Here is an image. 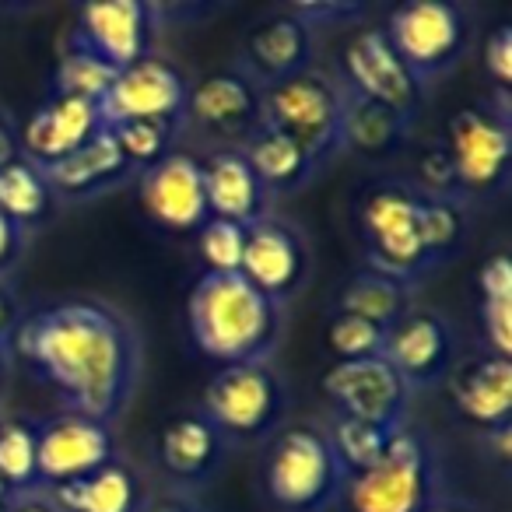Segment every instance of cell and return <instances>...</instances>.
Masks as SVG:
<instances>
[{"label":"cell","instance_id":"48","mask_svg":"<svg viewBox=\"0 0 512 512\" xmlns=\"http://www.w3.org/2000/svg\"><path fill=\"white\" fill-rule=\"evenodd\" d=\"M8 355H11V348H0V376H4V369H8Z\"/></svg>","mask_w":512,"mask_h":512},{"label":"cell","instance_id":"37","mask_svg":"<svg viewBox=\"0 0 512 512\" xmlns=\"http://www.w3.org/2000/svg\"><path fill=\"white\" fill-rule=\"evenodd\" d=\"M414 190L421 197H435V200H460V186H456V172L449 162L446 148L439 144H428L421 148L418 162H414ZM463 204V200H460Z\"/></svg>","mask_w":512,"mask_h":512},{"label":"cell","instance_id":"14","mask_svg":"<svg viewBox=\"0 0 512 512\" xmlns=\"http://www.w3.org/2000/svg\"><path fill=\"white\" fill-rule=\"evenodd\" d=\"M162 8L144 0H106V4H81L74 15V29L67 32V43L95 53L109 67L137 64L151 57V46L158 36Z\"/></svg>","mask_w":512,"mask_h":512},{"label":"cell","instance_id":"24","mask_svg":"<svg viewBox=\"0 0 512 512\" xmlns=\"http://www.w3.org/2000/svg\"><path fill=\"white\" fill-rule=\"evenodd\" d=\"M46 183L53 186L60 204H81V200H95L109 190L134 183L137 172L127 165V158L120 155L109 127L102 134H95L85 148H78L74 155H67L64 162L50 165Z\"/></svg>","mask_w":512,"mask_h":512},{"label":"cell","instance_id":"21","mask_svg":"<svg viewBox=\"0 0 512 512\" xmlns=\"http://www.w3.org/2000/svg\"><path fill=\"white\" fill-rule=\"evenodd\" d=\"M102 130H106V123H102L99 102L74 99V95H53L18 130V155L29 158L39 169H50V165L64 162L78 148H85Z\"/></svg>","mask_w":512,"mask_h":512},{"label":"cell","instance_id":"46","mask_svg":"<svg viewBox=\"0 0 512 512\" xmlns=\"http://www.w3.org/2000/svg\"><path fill=\"white\" fill-rule=\"evenodd\" d=\"M428 512H481L474 502H467V498H449V495H442L439 502L432 505Z\"/></svg>","mask_w":512,"mask_h":512},{"label":"cell","instance_id":"26","mask_svg":"<svg viewBox=\"0 0 512 512\" xmlns=\"http://www.w3.org/2000/svg\"><path fill=\"white\" fill-rule=\"evenodd\" d=\"M414 292L404 281L390 278V274L376 271V267L362 264L355 274L341 281V288L334 292V309L330 313H348L358 320H369L376 327L390 330L397 320H404L411 313Z\"/></svg>","mask_w":512,"mask_h":512},{"label":"cell","instance_id":"11","mask_svg":"<svg viewBox=\"0 0 512 512\" xmlns=\"http://www.w3.org/2000/svg\"><path fill=\"white\" fill-rule=\"evenodd\" d=\"M186 134H200L214 148H242L264 127V88L239 64H228L190 85Z\"/></svg>","mask_w":512,"mask_h":512},{"label":"cell","instance_id":"6","mask_svg":"<svg viewBox=\"0 0 512 512\" xmlns=\"http://www.w3.org/2000/svg\"><path fill=\"white\" fill-rule=\"evenodd\" d=\"M264 127L299 144L323 172L344 151V88L337 74L309 67L299 78L264 88Z\"/></svg>","mask_w":512,"mask_h":512},{"label":"cell","instance_id":"7","mask_svg":"<svg viewBox=\"0 0 512 512\" xmlns=\"http://www.w3.org/2000/svg\"><path fill=\"white\" fill-rule=\"evenodd\" d=\"M449 162L456 172L460 200H491L505 193L512 172V120L509 95H495L449 116L442 134Z\"/></svg>","mask_w":512,"mask_h":512},{"label":"cell","instance_id":"13","mask_svg":"<svg viewBox=\"0 0 512 512\" xmlns=\"http://www.w3.org/2000/svg\"><path fill=\"white\" fill-rule=\"evenodd\" d=\"M323 393H327L330 414L372 421L383 428H404L411 421L414 393L386 358L334 362L323 372Z\"/></svg>","mask_w":512,"mask_h":512},{"label":"cell","instance_id":"31","mask_svg":"<svg viewBox=\"0 0 512 512\" xmlns=\"http://www.w3.org/2000/svg\"><path fill=\"white\" fill-rule=\"evenodd\" d=\"M323 432L327 442L334 449L337 463L344 467V474H362L369 470L379 456L386 453L390 439L400 428H383L372 425V421H358V418H344V414H330V421H323Z\"/></svg>","mask_w":512,"mask_h":512},{"label":"cell","instance_id":"19","mask_svg":"<svg viewBox=\"0 0 512 512\" xmlns=\"http://www.w3.org/2000/svg\"><path fill=\"white\" fill-rule=\"evenodd\" d=\"M137 204L165 232L193 235L207 221L204 169L190 151H172L158 165L137 176Z\"/></svg>","mask_w":512,"mask_h":512},{"label":"cell","instance_id":"50","mask_svg":"<svg viewBox=\"0 0 512 512\" xmlns=\"http://www.w3.org/2000/svg\"><path fill=\"white\" fill-rule=\"evenodd\" d=\"M0 425H4V418H0Z\"/></svg>","mask_w":512,"mask_h":512},{"label":"cell","instance_id":"49","mask_svg":"<svg viewBox=\"0 0 512 512\" xmlns=\"http://www.w3.org/2000/svg\"><path fill=\"white\" fill-rule=\"evenodd\" d=\"M11 505V502H8ZM8 505H0V512H8Z\"/></svg>","mask_w":512,"mask_h":512},{"label":"cell","instance_id":"2","mask_svg":"<svg viewBox=\"0 0 512 512\" xmlns=\"http://www.w3.org/2000/svg\"><path fill=\"white\" fill-rule=\"evenodd\" d=\"M193 348L225 365L271 362L288 327V309L256 292L242 274H200L186 299Z\"/></svg>","mask_w":512,"mask_h":512},{"label":"cell","instance_id":"18","mask_svg":"<svg viewBox=\"0 0 512 512\" xmlns=\"http://www.w3.org/2000/svg\"><path fill=\"white\" fill-rule=\"evenodd\" d=\"M186 99H190V78L179 71V64L151 53L116 74L99 109L106 127L127 120H183Z\"/></svg>","mask_w":512,"mask_h":512},{"label":"cell","instance_id":"3","mask_svg":"<svg viewBox=\"0 0 512 512\" xmlns=\"http://www.w3.org/2000/svg\"><path fill=\"white\" fill-rule=\"evenodd\" d=\"M344 467L323 432V421H285L264 442L260 488L274 512H330L341 502Z\"/></svg>","mask_w":512,"mask_h":512},{"label":"cell","instance_id":"42","mask_svg":"<svg viewBox=\"0 0 512 512\" xmlns=\"http://www.w3.org/2000/svg\"><path fill=\"white\" fill-rule=\"evenodd\" d=\"M25 242H29V235L0 214V281H8V274L22 264Z\"/></svg>","mask_w":512,"mask_h":512},{"label":"cell","instance_id":"22","mask_svg":"<svg viewBox=\"0 0 512 512\" xmlns=\"http://www.w3.org/2000/svg\"><path fill=\"white\" fill-rule=\"evenodd\" d=\"M442 386L456 418H463L470 428L484 435L512 428V358L484 351L470 362H456Z\"/></svg>","mask_w":512,"mask_h":512},{"label":"cell","instance_id":"12","mask_svg":"<svg viewBox=\"0 0 512 512\" xmlns=\"http://www.w3.org/2000/svg\"><path fill=\"white\" fill-rule=\"evenodd\" d=\"M120 456L116 428L74 411H60L39 421L36 432V470L39 491L81 481Z\"/></svg>","mask_w":512,"mask_h":512},{"label":"cell","instance_id":"29","mask_svg":"<svg viewBox=\"0 0 512 512\" xmlns=\"http://www.w3.org/2000/svg\"><path fill=\"white\" fill-rule=\"evenodd\" d=\"M411 130L414 123L393 109L344 92V151H355L369 162H383L404 148Z\"/></svg>","mask_w":512,"mask_h":512},{"label":"cell","instance_id":"28","mask_svg":"<svg viewBox=\"0 0 512 512\" xmlns=\"http://www.w3.org/2000/svg\"><path fill=\"white\" fill-rule=\"evenodd\" d=\"M60 200L53 186L46 183V172L32 165L29 158H11L0 165V214L18 225L25 235L39 232L53 221Z\"/></svg>","mask_w":512,"mask_h":512},{"label":"cell","instance_id":"25","mask_svg":"<svg viewBox=\"0 0 512 512\" xmlns=\"http://www.w3.org/2000/svg\"><path fill=\"white\" fill-rule=\"evenodd\" d=\"M148 495L151 488L144 470L123 453L102 470L81 477V481L46 491L57 512H137Z\"/></svg>","mask_w":512,"mask_h":512},{"label":"cell","instance_id":"36","mask_svg":"<svg viewBox=\"0 0 512 512\" xmlns=\"http://www.w3.org/2000/svg\"><path fill=\"white\" fill-rule=\"evenodd\" d=\"M193 235H197V253L200 264H204V274H239L242 249H246V228L221 218H207Z\"/></svg>","mask_w":512,"mask_h":512},{"label":"cell","instance_id":"5","mask_svg":"<svg viewBox=\"0 0 512 512\" xmlns=\"http://www.w3.org/2000/svg\"><path fill=\"white\" fill-rule=\"evenodd\" d=\"M200 414L228 439V446H260L292 411V390L274 362L225 365L200 397Z\"/></svg>","mask_w":512,"mask_h":512},{"label":"cell","instance_id":"47","mask_svg":"<svg viewBox=\"0 0 512 512\" xmlns=\"http://www.w3.org/2000/svg\"><path fill=\"white\" fill-rule=\"evenodd\" d=\"M11 498H15V491H11V488H8V481L0 477V505H8Z\"/></svg>","mask_w":512,"mask_h":512},{"label":"cell","instance_id":"1","mask_svg":"<svg viewBox=\"0 0 512 512\" xmlns=\"http://www.w3.org/2000/svg\"><path fill=\"white\" fill-rule=\"evenodd\" d=\"M8 348L64 411L116 428L134 404L144 344L134 320L109 302L85 295L46 302L22 316Z\"/></svg>","mask_w":512,"mask_h":512},{"label":"cell","instance_id":"20","mask_svg":"<svg viewBox=\"0 0 512 512\" xmlns=\"http://www.w3.org/2000/svg\"><path fill=\"white\" fill-rule=\"evenodd\" d=\"M235 64L260 88L299 78L316 67V32L288 8H278L246 32Z\"/></svg>","mask_w":512,"mask_h":512},{"label":"cell","instance_id":"40","mask_svg":"<svg viewBox=\"0 0 512 512\" xmlns=\"http://www.w3.org/2000/svg\"><path fill=\"white\" fill-rule=\"evenodd\" d=\"M484 71L495 85V95L512 92V29L505 22L484 43Z\"/></svg>","mask_w":512,"mask_h":512},{"label":"cell","instance_id":"27","mask_svg":"<svg viewBox=\"0 0 512 512\" xmlns=\"http://www.w3.org/2000/svg\"><path fill=\"white\" fill-rule=\"evenodd\" d=\"M239 151L246 155L249 169L256 172V179L267 186V193H271L274 200L306 190V186L320 176L313 158H309L299 144H292L288 137H281L278 130H271V127H260Z\"/></svg>","mask_w":512,"mask_h":512},{"label":"cell","instance_id":"15","mask_svg":"<svg viewBox=\"0 0 512 512\" xmlns=\"http://www.w3.org/2000/svg\"><path fill=\"white\" fill-rule=\"evenodd\" d=\"M239 274L271 302L288 306L313 274V253H309L306 235L292 221L274 218V214L249 225Z\"/></svg>","mask_w":512,"mask_h":512},{"label":"cell","instance_id":"44","mask_svg":"<svg viewBox=\"0 0 512 512\" xmlns=\"http://www.w3.org/2000/svg\"><path fill=\"white\" fill-rule=\"evenodd\" d=\"M137 512H204L197 495H183V491H151Z\"/></svg>","mask_w":512,"mask_h":512},{"label":"cell","instance_id":"43","mask_svg":"<svg viewBox=\"0 0 512 512\" xmlns=\"http://www.w3.org/2000/svg\"><path fill=\"white\" fill-rule=\"evenodd\" d=\"M22 299L18 292L11 288V281H0V344L8 348L11 337H15L18 323H22Z\"/></svg>","mask_w":512,"mask_h":512},{"label":"cell","instance_id":"32","mask_svg":"<svg viewBox=\"0 0 512 512\" xmlns=\"http://www.w3.org/2000/svg\"><path fill=\"white\" fill-rule=\"evenodd\" d=\"M418 235H421V253H425L432 271L449 264L460 253L463 242H467V211H463L460 200L421 197Z\"/></svg>","mask_w":512,"mask_h":512},{"label":"cell","instance_id":"30","mask_svg":"<svg viewBox=\"0 0 512 512\" xmlns=\"http://www.w3.org/2000/svg\"><path fill=\"white\" fill-rule=\"evenodd\" d=\"M120 155L127 158L130 169L141 176L144 169L158 165L162 158H169L172 151H179V141L186 134V120H127L109 127Z\"/></svg>","mask_w":512,"mask_h":512},{"label":"cell","instance_id":"8","mask_svg":"<svg viewBox=\"0 0 512 512\" xmlns=\"http://www.w3.org/2000/svg\"><path fill=\"white\" fill-rule=\"evenodd\" d=\"M418 207L421 193L411 183L372 186L358 200V235L365 246V264L404 281L411 292L432 274L421 253Z\"/></svg>","mask_w":512,"mask_h":512},{"label":"cell","instance_id":"34","mask_svg":"<svg viewBox=\"0 0 512 512\" xmlns=\"http://www.w3.org/2000/svg\"><path fill=\"white\" fill-rule=\"evenodd\" d=\"M36 432H39V421L29 418H8L0 425V477L8 481V488L15 495L39 491Z\"/></svg>","mask_w":512,"mask_h":512},{"label":"cell","instance_id":"9","mask_svg":"<svg viewBox=\"0 0 512 512\" xmlns=\"http://www.w3.org/2000/svg\"><path fill=\"white\" fill-rule=\"evenodd\" d=\"M397 50V57L411 67L421 85L446 78L453 67L463 64L470 50V18L463 8L446 0H411L397 4L379 25Z\"/></svg>","mask_w":512,"mask_h":512},{"label":"cell","instance_id":"33","mask_svg":"<svg viewBox=\"0 0 512 512\" xmlns=\"http://www.w3.org/2000/svg\"><path fill=\"white\" fill-rule=\"evenodd\" d=\"M116 74L120 71L109 67L106 60H99L95 53L67 43V50L57 60V71H53V95H74V99L102 102L109 88H113Z\"/></svg>","mask_w":512,"mask_h":512},{"label":"cell","instance_id":"39","mask_svg":"<svg viewBox=\"0 0 512 512\" xmlns=\"http://www.w3.org/2000/svg\"><path fill=\"white\" fill-rule=\"evenodd\" d=\"M295 18L309 25V29H327V25H355L365 18V4H355V0H320V4H288Z\"/></svg>","mask_w":512,"mask_h":512},{"label":"cell","instance_id":"17","mask_svg":"<svg viewBox=\"0 0 512 512\" xmlns=\"http://www.w3.org/2000/svg\"><path fill=\"white\" fill-rule=\"evenodd\" d=\"M383 358L393 365L407 390H435L460 362V341L453 323L435 309H411L386 330Z\"/></svg>","mask_w":512,"mask_h":512},{"label":"cell","instance_id":"51","mask_svg":"<svg viewBox=\"0 0 512 512\" xmlns=\"http://www.w3.org/2000/svg\"><path fill=\"white\" fill-rule=\"evenodd\" d=\"M0 348H4V344H0Z\"/></svg>","mask_w":512,"mask_h":512},{"label":"cell","instance_id":"38","mask_svg":"<svg viewBox=\"0 0 512 512\" xmlns=\"http://www.w3.org/2000/svg\"><path fill=\"white\" fill-rule=\"evenodd\" d=\"M477 327L488 355L512 358V299H477Z\"/></svg>","mask_w":512,"mask_h":512},{"label":"cell","instance_id":"23","mask_svg":"<svg viewBox=\"0 0 512 512\" xmlns=\"http://www.w3.org/2000/svg\"><path fill=\"white\" fill-rule=\"evenodd\" d=\"M200 169H204L207 218L232 221L242 228L271 218L274 197L256 179L239 148H211L207 158H200Z\"/></svg>","mask_w":512,"mask_h":512},{"label":"cell","instance_id":"10","mask_svg":"<svg viewBox=\"0 0 512 512\" xmlns=\"http://www.w3.org/2000/svg\"><path fill=\"white\" fill-rule=\"evenodd\" d=\"M344 92L358 95V99L379 102V106L393 109L404 120L418 123L421 109L428 99V85H421L411 74V67L397 57L383 29L365 25L348 36L341 50V74H337Z\"/></svg>","mask_w":512,"mask_h":512},{"label":"cell","instance_id":"16","mask_svg":"<svg viewBox=\"0 0 512 512\" xmlns=\"http://www.w3.org/2000/svg\"><path fill=\"white\" fill-rule=\"evenodd\" d=\"M228 453H232L228 439L197 407L172 414L155 435V470L162 474L165 488L183 495H197L200 488H207L225 467Z\"/></svg>","mask_w":512,"mask_h":512},{"label":"cell","instance_id":"41","mask_svg":"<svg viewBox=\"0 0 512 512\" xmlns=\"http://www.w3.org/2000/svg\"><path fill=\"white\" fill-rule=\"evenodd\" d=\"M477 299H512L509 253H491L477 271Z\"/></svg>","mask_w":512,"mask_h":512},{"label":"cell","instance_id":"35","mask_svg":"<svg viewBox=\"0 0 512 512\" xmlns=\"http://www.w3.org/2000/svg\"><path fill=\"white\" fill-rule=\"evenodd\" d=\"M386 330L369 320H358L348 313H330L327 320V348L334 362H365V358H383Z\"/></svg>","mask_w":512,"mask_h":512},{"label":"cell","instance_id":"45","mask_svg":"<svg viewBox=\"0 0 512 512\" xmlns=\"http://www.w3.org/2000/svg\"><path fill=\"white\" fill-rule=\"evenodd\" d=\"M18 158V130L8 116H0V165Z\"/></svg>","mask_w":512,"mask_h":512},{"label":"cell","instance_id":"4","mask_svg":"<svg viewBox=\"0 0 512 512\" xmlns=\"http://www.w3.org/2000/svg\"><path fill=\"white\" fill-rule=\"evenodd\" d=\"M442 498V456L425 428L407 421L386 453L344 481V512H428Z\"/></svg>","mask_w":512,"mask_h":512}]
</instances>
